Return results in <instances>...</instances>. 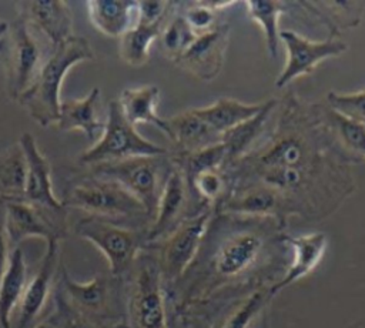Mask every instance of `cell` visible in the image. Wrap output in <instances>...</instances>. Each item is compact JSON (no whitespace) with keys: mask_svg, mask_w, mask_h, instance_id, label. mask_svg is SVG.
I'll return each mask as SVG.
<instances>
[{"mask_svg":"<svg viewBox=\"0 0 365 328\" xmlns=\"http://www.w3.org/2000/svg\"><path fill=\"white\" fill-rule=\"evenodd\" d=\"M160 103V88L154 84L124 88L118 97L124 117L133 125L145 123L157 127L168 137V123L157 113Z\"/></svg>","mask_w":365,"mask_h":328,"instance_id":"21","label":"cell"},{"mask_svg":"<svg viewBox=\"0 0 365 328\" xmlns=\"http://www.w3.org/2000/svg\"><path fill=\"white\" fill-rule=\"evenodd\" d=\"M34 328H56V325H54V322L51 321V318L47 317V318H44V319H40V321L34 325Z\"/></svg>","mask_w":365,"mask_h":328,"instance_id":"41","label":"cell"},{"mask_svg":"<svg viewBox=\"0 0 365 328\" xmlns=\"http://www.w3.org/2000/svg\"><path fill=\"white\" fill-rule=\"evenodd\" d=\"M94 60L88 40L73 34L63 43L50 47L37 74L17 103L41 127L56 124L60 114V91L70 68L78 63Z\"/></svg>","mask_w":365,"mask_h":328,"instance_id":"2","label":"cell"},{"mask_svg":"<svg viewBox=\"0 0 365 328\" xmlns=\"http://www.w3.org/2000/svg\"><path fill=\"white\" fill-rule=\"evenodd\" d=\"M61 203L90 217L128 227L148 228L151 224L143 204L134 195L118 183L90 171L67 184Z\"/></svg>","mask_w":365,"mask_h":328,"instance_id":"3","label":"cell"},{"mask_svg":"<svg viewBox=\"0 0 365 328\" xmlns=\"http://www.w3.org/2000/svg\"><path fill=\"white\" fill-rule=\"evenodd\" d=\"M17 13L23 14L34 31L44 36L50 46H57L73 36V13L66 1H20Z\"/></svg>","mask_w":365,"mask_h":328,"instance_id":"17","label":"cell"},{"mask_svg":"<svg viewBox=\"0 0 365 328\" xmlns=\"http://www.w3.org/2000/svg\"><path fill=\"white\" fill-rule=\"evenodd\" d=\"M7 27H9V21H4L0 19V46H1V41H3V37L7 31Z\"/></svg>","mask_w":365,"mask_h":328,"instance_id":"42","label":"cell"},{"mask_svg":"<svg viewBox=\"0 0 365 328\" xmlns=\"http://www.w3.org/2000/svg\"><path fill=\"white\" fill-rule=\"evenodd\" d=\"M0 57L6 74L7 94L17 101L31 84L46 57L33 27L20 13L9 21L0 46Z\"/></svg>","mask_w":365,"mask_h":328,"instance_id":"9","label":"cell"},{"mask_svg":"<svg viewBox=\"0 0 365 328\" xmlns=\"http://www.w3.org/2000/svg\"><path fill=\"white\" fill-rule=\"evenodd\" d=\"M10 251L11 250L6 231V201L0 198V278L6 270Z\"/></svg>","mask_w":365,"mask_h":328,"instance_id":"40","label":"cell"},{"mask_svg":"<svg viewBox=\"0 0 365 328\" xmlns=\"http://www.w3.org/2000/svg\"><path fill=\"white\" fill-rule=\"evenodd\" d=\"M165 155L131 157L90 167V173L118 183L143 204L150 221H153L165 178L171 168Z\"/></svg>","mask_w":365,"mask_h":328,"instance_id":"8","label":"cell"},{"mask_svg":"<svg viewBox=\"0 0 365 328\" xmlns=\"http://www.w3.org/2000/svg\"><path fill=\"white\" fill-rule=\"evenodd\" d=\"M247 16L259 26L264 34L265 46L271 57H277L279 47V19L285 10L281 1H245Z\"/></svg>","mask_w":365,"mask_h":328,"instance_id":"30","label":"cell"},{"mask_svg":"<svg viewBox=\"0 0 365 328\" xmlns=\"http://www.w3.org/2000/svg\"><path fill=\"white\" fill-rule=\"evenodd\" d=\"M285 208L284 198L278 193L259 184L250 185L221 201V210L225 212L257 218L281 217Z\"/></svg>","mask_w":365,"mask_h":328,"instance_id":"22","label":"cell"},{"mask_svg":"<svg viewBox=\"0 0 365 328\" xmlns=\"http://www.w3.org/2000/svg\"><path fill=\"white\" fill-rule=\"evenodd\" d=\"M268 235L252 225L238 227L217 237L204 257V262L192 261L194 275L177 282H188L190 288L165 291V301L173 302V312L187 302L204 299L212 291L248 275L262 260Z\"/></svg>","mask_w":365,"mask_h":328,"instance_id":"1","label":"cell"},{"mask_svg":"<svg viewBox=\"0 0 365 328\" xmlns=\"http://www.w3.org/2000/svg\"><path fill=\"white\" fill-rule=\"evenodd\" d=\"M210 221V211H201L181 221L160 241L150 244L157 254L164 287L175 284L190 268L201 248Z\"/></svg>","mask_w":365,"mask_h":328,"instance_id":"11","label":"cell"},{"mask_svg":"<svg viewBox=\"0 0 365 328\" xmlns=\"http://www.w3.org/2000/svg\"><path fill=\"white\" fill-rule=\"evenodd\" d=\"M27 281L24 254L20 247H16L10 251L6 270L0 278V328H11V319Z\"/></svg>","mask_w":365,"mask_h":328,"instance_id":"24","label":"cell"},{"mask_svg":"<svg viewBox=\"0 0 365 328\" xmlns=\"http://www.w3.org/2000/svg\"><path fill=\"white\" fill-rule=\"evenodd\" d=\"M165 20L155 24L135 23L125 31L118 39V53L121 60L133 67L144 66L148 61L151 44L160 37Z\"/></svg>","mask_w":365,"mask_h":328,"instance_id":"28","label":"cell"},{"mask_svg":"<svg viewBox=\"0 0 365 328\" xmlns=\"http://www.w3.org/2000/svg\"><path fill=\"white\" fill-rule=\"evenodd\" d=\"M167 150L144 138L124 117L118 100H110L101 135L80 154L81 165L94 167L140 155H165Z\"/></svg>","mask_w":365,"mask_h":328,"instance_id":"7","label":"cell"},{"mask_svg":"<svg viewBox=\"0 0 365 328\" xmlns=\"http://www.w3.org/2000/svg\"><path fill=\"white\" fill-rule=\"evenodd\" d=\"M268 288L269 285L252 289L240 299L232 309L225 312L222 321L214 328H251L272 299Z\"/></svg>","mask_w":365,"mask_h":328,"instance_id":"31","label":"cell"},{"mask_svg":"<svg viewBox=\"0 0 365 328\" xmlns=\"http://www.w3.org/2000/svg\"><path fill=\"white\" fill-rule=\"evenodd\" d=\"M27 164L20 144H13L0 153V198L23 200Z\"/></svg>","mask_w":365,"mask_h":328,"instance_id":"29","label":"cell"},{"mask_svg":"<svg viewBox=\"0 0 365 328\" xmlns=\"http://www.w3.org/2000/svg\"><path fill=\"white\" fill-rule=\"evenodd\" d=\"M197 36L182 14H174L165 20L158 39L167 57L177 61Z\"/></svg>","mask_w":365,"mask_h":328,"instance_id":"32","label":"cell"},{"mask_svg":"<svg viewBox=\"0 0 365 328\" xmlns=\"http://www.w3.org/2000/svg\"><path fill=\"white\" fill-rule=\"evenodd\" d=\"M275 106V98L264 101V107L254 117L221 135V143L227 150V163L238 161L245 155V153L252 147L255 140L261 135L264 125L267 124Z\"/></svg>","mask_w":365,"mask_h":328,"instance_id":"27","label":"cell"},{"mask_svg":"<svg viewBox=\"0 0 365 328\" xmlns=\"http://www.w3.org/2000/svg\"><path fill=\"white\" fill-rule=\"evenodd\" d=\"M182 16L190 24V27L197 34H200L212 29L217 11H214L205 1H201L190 4Z\"/></svg>","mask_w":365,"mask_h":328,"instance_id":"38","label":"cell"},{"mask_svg":"<svg viewBox=\"0 0 365 328\" xmlns=\"http://www.w3.org/2000/svg\"><path fill=\"white\" fill-rule=\"evenodd\" d=\"M101 93L98 87H93L81 98H67L60 104V114L56 123L57 128L61 131L78 130L84 133L88 140H97L103 130L104 121L97 116V104L100 101Z\"/></svg>","mask_w":365,"mask_h":328,"instance_id":"20","label":"cell"},{"mask_svg":"<svg viewBox=\"0 0 365 328\" xmlns=\"http://www.w3.org/2000/svg\"><path fill=\"white\" fill-rule=\"evenodd\" d=\"M257 164V171L278 168H298L308 171L311 163V148L307 138L298 133H282L272 138L255 157H247Z\"/></svg>","mask_w":365,"mask_h":328,"instance_id":"18","label":"cell"},{"mask_svg":"<svg viewBox=\"0 0 365 328\" xmlns=\"http://www.w3.org/2000/svg\"><path fill=\"white\" fill-rule=\"evenodd\" d=\"M19 144L26 155L27 175L23 201L37 210L41 217L64 240L68 235V208L53 191L51 165L48 158L40 151L31 133H23Z\"/></svg>","mask_w":365,"mask_h":328,"instance_id":"10","label":"cell"},{"mask_svg":"<svg viewBox=\"0 0 365 328\" xmlns=\"http://www.w3.org/2000/svg\"><path fill=\"white\" fill-rule=\"evenodd\" d=\"M173 6L168 1H137V23H161L170 16Z\"/></svg>","mask_w":365,"mask_h":328,"instance_id":"39","label":"cell"},{"mask_svg":"<svg viewBox=\"0 0 365 328\" xmlns=\"http://www.w3.org/2000/svg\"><path fill=\"white\" fill-rule=\"evenodd\" d=\"M327 101L332 111L365 121V88L352 93L329 91Z\"/></svg>","mask_w":365,"mask_h":328,"instance_id":"37","label":"cell"},{"mask_svg":"<svg viewBox=\"0 0 365 328\" xmlns=\"http://www.w3.org/2000/svg\"><path fill=\"white\" fill-rule=\"evenodd\" d=\"M190 194L191 191L182 170L177 164L174 167L171 165L157 204L155 215L148 227V245L160 241L181 221L191 217L187 214Z\"/></svg>","mask_w":365,"mask_h":328,"instance_id":"14","label":"cell"},{"mask_svg":"<svg viewBox=\"0 0 365 328\" xmlns=\"http://www.w3.org/2000/svg\"><path fill=\"white\" fill-rule=\"evenodd\" d=\"M329 125L334 128L338 140L349 151L365 158V123L345 117L329 108Z\"/></svg>","mask_w":365,"mask_h":328,"instance_id":"34","label":"cell"},{"mask_svg":"<svg viewBox=\"0 0 365 328\" xmlns=\"http://www.w3.org/2000/svg\"><path fill=\"white\" fill-rule=\"evenodd\" d=\"M86 7L90 23L107 37L120 39L137 23V1L96 0Z\"/></svg>","mask_w":365,"mask_h":328,"instance_id":"25","label":"cell"},{"mask_svg":"<svg viewBox=\"0 0 365 328\" xmlns=\"http://www.w3.org/2000/svg\"><path fill=\"white\" fill-rule=\"evenodd\" d=\"M264 103H244L231 97H220L212 104L192 108L194 113L218 135L254 117Z\"/></svg>","mask_w":365,"mask_h":328,"instance_id":"26","label":"cell"},{"mask_svg":"<svg viewBox=\"0 0 365 328\" xmlns=\"http://www.w3.org/2000/svg\"><path fill=\"white\" fill-rule=\"evenodd\" d=\"M73 231L98 248L108 262V272L120 280L127 277L138 254L148 245V228L128 227L90 215L80 218Z\"/></svg>","mask_w":365,"mask_h":328,"instance_id":"6","label":"cell"},{"mask_svg":"<svg viewBox=\"0 0 365 328\" xmlns=\"http://www.w3.org/2000/svg\"><path fill=\"white\" fill-rule=\"evenodd\" d=\"M60 241L50 240L36 274L27 281L23 297L14 311L11 328H34L48 299L54 294L60 272Z\"/></svg>","mask_w":365,"mask_h":328,"instance_id":"12","label":"cell"},{"mask_svg":"<svg viewBox=\"0 0 365 328\" xmlns=\"http://www.w3.org/2000/svg\"><path fill=\"white\" fill-rule=\"evenodd\" d=\"M284 244L289 245L292 250V261L287 267L282 277L269 285V295L274 298L278 292H281L288 285L299 281L312 272L318 264L322 261L327 247L328 238L324 232H308L298 237H282Z\"/></svg>","mask_w":365,"mask_h":328,"instance_id":"16","label":"cell"},{"mask_svg":"<svg viewBox=\"0 0 365 328\" xmlns=\"http://www.w3.org/2000/svg\"><path fill=\"white\" fill-rule=\"evenodd\" d=\"M279 40L285 47V64L275 80V87L282 88L298 77L309 74L327 58L342 56L348 46L342 40H309L292 30H282Z\"/></svg>","mask_w":365,"mask_h":328,"instance_id":"13","label":"cell"},{"mask_svg":"<svg viewBox=\"0 0 365 328\" xmlns=\"http://www.w3.org/2000/svg\"><path fill=\"white\" fill-rule=\"evenodd\" d=\"M128 328H167V302L155 251L147 245L124 278Z\"/></svg>","mask_w":365,"mask_h":328,"instance_id":"4","label":"cell"},{"mask_svg":"<svg viewBox=\"0 0 365 328\" xmlns=\"http://www.w3.org/2000/svg\"><path fill=\"white\" fill-rule=\"evenodd\" d=\"M191 194L198 197L201 204H211L221 198L225 187V180L220 170L201 171L187 178Z\"/></svg>","mask_w":365,"mask_h":328,"instance_id":"36","label":"cell"},{"mask_svg":"<svg viewBox=\"0 0 365 328\" xmlns=\"http://www.w3.org/2000/svg\"><path fill=\"white\" fill-rule=\"evenodd\" d=\"M230 27L218 26L200 33L177 60V64L202 81L214 80L224 64Z\"/></svg>","mask_w":365,"mask_h":328,"instance_id":"15","label":"cell"},{"mask_svg":"<svg viewBox=\"0 0 365 328\" xmlns=\"http://www.w3.org/2000/svg\"><path fill=\"white\" fill-rule=\"evenodd\" d=\"M53 301H54V309L48 317L54 322L56 328H128L127 324L106 325V324L94 322L80 315L66 302V299L63 298V295L58 292L57 288H54Z\"/></svg>","mask_w":365,"mask_h":328,"instance_id":"35","label":"cell"},{"mask_svg":"<svg viewBox=\"0 0 365 328\" xmlns=\"http://www.w3.org/2000/svg\"><path fill=\"white\" fill-rule=\"evenodd\" d=\"M224 163H227V150L221 141L198 151L182 154L175 161V164L182 170L185 178H190L201 171L220 170Z\"/></svg>","mask_w":365,"mask_h":328,"instance_id":"33","label":"cell"},{"mask_svg":"<svg viewBox=\"0 0 365 328\" xmlns=\"http://www.w3.org/2000/svg\"><path fill=\"white\" fill-rule=\"evenodd\" d=\"M167 123L168 138L178 147L180 155L198 151L221 141V135L212 131L192 108L167 118Z\"/></svg>","mask_w":365,"mask_h":328,"instance_id":"23","label":"cell"},{"mask_svg":"<svg viewBox=\"0 0 365 328\" xmlns=\"http://www.w3.org/2000/svg\"><path fill=\"white\" fill-rule=\"evenodd\" d=\"M364 123H365V121H364Z\"/></svg>","mask_w":365,"mask_h":328,"instance_id":"43","label":"cell"},{"mask_svg":"<svg viewBox=\"0 0 365 328\" xmlns=\"http://www.w3.org/2000/svg\"><path fill=\"white\" fill-rule=\"evenodd\" d=\"M56 288L80 315L106 325L125 324L124 280L108 272L107 275L97 274L91 280L80 282L71 278L61 264Z\"/></svg>","mask_w":365,"mask_h":328,"instance_id":"5","label":"cell"},{"mask_svg":"<svg viewBox=\"0 0 365 328\" xmlns=\"http://www.w3.org/2000/svg\"><path fill=\"white\" fill-rule=\"evenodd\" d=\"M6 201V231L10 244V250L19 247V244L27 238L37 237L46 241H61L56 230L23 200H4Z\"/></svg>","mask_w":365,"mask_h":328,"instance_id":"19","label":"cell"}]
</instances>
